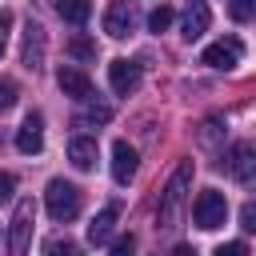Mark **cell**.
I'll return each instance as SVG.
<instances>
[{
    "instance_id": "cell-1",
    "label": "cell",
    "mask_w": 256,
    "mask_h": 256,
    "mask_svg": "<svg viewBox=\"0 0 256 256\" xmlns=\"http://www.w3.org/2000/svg\"><path fill=\"white\" fill-rule=\"evenodd\" d=\"M188 188H192V160H180L168 176V184L160 188V200H156V228H176L180 220V208L188 200Z\"/></svg>"
},
{
    "instance_id": "cell-2",
    "label": "cell",
    "mask_w": 256,
    "mask_h": 256,
    "mask_svg": "<svg viewBox=\"0 0 256 256\" xmlns=\"http://www.w3.org/2000/svg\"><path fill=\"white\" fill-rule=\"evenodd\" d=\"M44 208L56 224H68L72 216H80V188L68 184V180H52L48 192H44Z\"/></svg>"
},
{
    "instance_id": "cell-3",
    "label": "cell",
    "mask_w": 256,
    "mask_h": 256,
    "mask_svg": "<svg viewBox=\"0 0 256 256\" xmlns=\"http://www.w3.org/2000/svg\"><path fill=\"white\" fill-rule=\"evenodd\" d=\"M32 220H36V204L32 200H20L16 212H12V224H8V256H28Z\"/></svg>"
},
{
    "instance_id": "cell-4",
    "label": "cell",
    "mask_w": 256,
    "mask_h": 256,
    "mask_svg": "<svg viewBox=\"0 0 256 256\" xmlns=\"http://www.w3.org/2000/svg\"><path fill=\"white\" fill-rule=\"evenodd\" d=\"M192 220H196V228H204V232L220 228V224L228 220V200H224L216 188H204V192L196 196V204H192Z\"/></svg>"
},
{
    "instance_id": "cell-5",
    "label": "cell",
    "mask_w": 256,
    "mask_h": 256,
    "mask_svg": "<svg viewBox=\"0 0 256 256\" xmlns=\"http://www.w3.org/2000/svg\"><path fill=\"white\" fill-rule=\"evenodd\" d=\"M136 4L132 0H112L108 4V12H104V32L108 36H116V40H124V36H132L136 32Z\"/></svg>"
},
{
    "instance_id": "cell-6",
    "label": "cell",
    "mask_w": 256,
    "mask_h": 256,
    "mask_svg": "<svg viewBox=\"0 0 256 256\" xmlns=\"http://www.w3.org/2000/svg\"><path fill=\"white\" fill-rule=\"evenodd\" d=\"M44 48H48V32H44V24L28 20V24H24V40H20V64H24L28 72H36V68L44 64Z\"/></svg>"
},
{
    "instance_id": "cell-7",
    "label": "cell",
    "mask_w": 256,
    "mask_h": 256,
    "mask_svg": "<svg viewBox=\"0 0 256 256\" xmlns=\"http://www.w3.org/2000/svg\"><path fill=\"white\" fill-rule=\"evenodd\" d=\"M240 56H244V44H240L236 36H224V40L208 44L200 60H204L208 68H224V72H228V68H236V64H240Z\"/></svg>"
},
{
    "instance_id": "cell-8",
    "label": "cell",
    "mask_w": 256,
    "mask_h": 256,
    "mask_svg": "<svg viewBox=\"0 0 256 256\" xmlns=\"http://www.w3.org/2000/svg\"><path fill=\"white\" fill-rule=\"evenodd\" d=\"M16 148H20L24 156H40V152H44V116H40V112H28V116L20 120V128H16Z\"/></svg>"
},
{
    "instance_id": "cell-9",
    "label": "cell",
    "mask_w": 256,
    "mask_h": 256,
    "mask_svg": "<svg viewBox=\"0 0 256 256\" xmlns=\"http://www.w3.org/2000/svg\"><path fill=\"white\" fill-rule=\"evenodd\" d=\"M224 164H228L232 180H240V184H256V148H252V144H232Z\"/></svg>"
},
{
    "instance_id": "cell-10",
    "label": "cell",
    "mask_w": 256,
    "mask_h": 256,
    "mask_svg": "<svg viewBox=\"0 0 256 256\" xmlns=\"http://www.w3.org/2000/svg\"><path fill=\"white\" fill-rule=\"evenodd\" d=\"M108 84H112L116 96L136 92V88H140V64H136V60H112V64H108Z\"/></svg>"
},
{
    "instance_id": "cell-11",
    "label": "cell",
    "mask_w": 256,
    "mask_h": 256,
    "mask_svg": "<svg viewBox=\"0 0 256 256\" xmlns=\"http://www.w3.org/2000/svg\"><path fill=\"white\" fill-rule=\"evenodd\" d=\"M136 160H140L136 148H132L128 140H116V144H112V180H116V184H128V180L136 176Z\"/></svg>"
},
{
    "instance_id": "cell-12",
    "label": "cell",
    "mask_w": 256,
    "mask_h": 256,
    "mask_svg": "<svg viewBox=\"0 0 256 256\" xmlns=\"http://www.w3.org/2000/svg\"><path fill=\"white\" fill-rule=\"evenodd\" d=\"M116 220H120V204L112 200V204H104V208L92 216V224H88V244H108Z\"/></svg>"
},
{
    "instance_id": "cell-13",
    "label": "cell",
    "mask_w": 256,
    "mask_h": 256,
    "mask_svg": "<svg viewBox=\"0 0 256 256\" xmlns=\"http://www.w3.org/2000/svg\"><path fill=\"white\" fill-rule=\"evenodd\" d=\"M208 24H212V12H208V4H188V12L180 16V32H184V40H200L204 32H208Z\"/></svg>"
},
{
    "instance_id": "cell-14",
    "label": "cell",
    "mask_w": 256,
    "mask_h": 256,
    "mask_svg": "<svg viewBox=\"0 0 256 256\" xmlns=\"http://www.w3.org/2000/svg\"><path fill=\"white\" fill-rule=\"evenodd\" d=\"M56 84H60V92L72 96V100H92V80H88L80 68H60V72H56Z\"/></svg>"
},
{
    "instance_id": "cell-15",
    "label": "cell",
    "mask_w": 256,
    "mask_h": 256,
    "mask_svg": "<svg viewBox=\"0 0 256 256\" xmlns=\"http://www.w3.org/2000/svg\"><path fill=\"white\" fill-rule=\"evenodd\" d=\"M68 160H72V168L88 172V168L96 164V140H92V136H72V140H68Z\"/></svg>"
},
{
    "instance_id": "cell-16",
    "label": "cell",
    "mask_w": 256,
    "mask_h": 256,
    "mask_svg": "<svg viewBox=\"0 0 256 256\" xmlns=\"http://www.w3.org/2000/svg\"><path fill=\"white\" fill-rule=\"evenodd\" d=\"M60 8V20H68V24H88V16H92V0H60L56 4Z\"/></svg>"
},
{
    "instance_id": "cell-17",
    "label": "cell",
    "mask_w": 256,
    "mask_h": 256,
    "mask_svg": "<svg viewBox=\"0 0 256 256\" xmlns=\"http://www.w3.org/2000/svg\"><path fill=\"white\" fill-rule=\"evenodd\" d=\"M112 120V108L104 100H84V112L76 116V124H108Z\"/></svg>"
},
{
    "instance_id": "cell-18",
    "label": "cell",
    "mask_w": 256,
    "mask_h": 256,
    "mask_svg": "<svg viewBox=\"0 0 256 256\" xmlns=\"http://www.w3.org/2000/svg\"><path fill=\"white\" fill-rule=\"evenodd\" d=\"M44 256H80V244L68 240V236H52V240L44 244Z\"/></svg>"
},
{
    "instance_id": "cell-19",
    "label": "cell",
    "mask_w": 256,
    "mask_h": 256,
    "mask_svg": "<svg viewBox=\"0 0 256 256\" xmlns=\"http://www.w3.org/2000/svg\"><path fill=\"white\" fill-rule=\"evenodd\" d=\"M68 56H76V60H96V40L72 36V40H68Z\"/></svg>"
},
{
    "instance_id": "cell-20",
    "label": "cell",
    "mask_w": 256,
    "mask_h": 256,
    "mask_svg": "<svg viewBox=\"0 0 256 256\" xmlns=\"http://www.w3.org/2000/svg\"><path fill=\"white\" fill-rule=\"evenodd\" d=\"M228 16L232 20H256V0H228Z\"/></svg>"
},
{
    "instance_id": "cell-21",
    "label": "cell",
    "mask_w": 256,
    "mask_h": 256,
    "mask_svg": "<svg viewBox=\"0 0 256 256\" xmlns=\"http://www.w3.org/2000/svg\"><path fill=\"white\" fill-rule=\"evenodd\" d=\"M220 128H224V120H220V116H208V120L200 124V140H204V144H216V140H220Z\"/></svg>"
},
{
    "instance_id": "cell-22",
    "label": "cell",
    "mask_w": 256,
    "mask_h": 256,
    "mask_svg": "<svg viewBox=\"0 0 256 256\" xmlns=\"http://www.w3.org/2000/svg\"><path fill=\"white\" fill-rule=\"evenodd\" d=\"M168 24H172V8H164V4H160V8H152V16H148V28H152V32H164Z\"/></svg>"
},
{
    "instance_id": "cell-23",
    "label": "cell",
    "mask_w": 256,
    "mask_h": 256,
    "mask_svg": "<svg viewBox=\"0 0 256 256\" xmlns=\"http://www.w3.org/2000/svg\"><path fill=\"white\" fill-rule=\"evenodd\" d=\"M108 256H136V236H116Z\"/></svg>"
},
{
    "instance_id": "cell-24",
    "label": "cell",
    "mask_w": 256,
    "mask_h": 256,
    "mask_svg": "<svg viewBox=\"0 0 256 256\" xmlns=\"http://www.w3.org/2000/svg\"><path fill=\"white\" fill-rule=\"evenodd\" d=\"M12 104H16V84H12V80H4V76H0V112H8V108H12Z\"/></svg>"
},
{
    "instance_id": "cell-25",
    "label": "cell",
    "mask_w": 256,
    "mask_h": 256,
    "mask_svg": "<svg viewBox=\"0 0 256 256\" xmlns=\"http://www.w3.org/2000/svg\"><path fill=\"white\" fill-rule=\"evenodd\" d=\"M216 256H248V244L244 240H228V244L216 248Z\"/></svg>"
},
{
    "instance_id": "cell-26",
    "label": "cell",
    "mask_w": 256,
    "mask_h": 256,
    "mask_svg": "<svg viewBox=\"0 0 256 256\" xmlns=\"http://www.w3.org/2000/svg\"><path fill=\"white\" fill-rule=\"evenodd\" d=\"M12 188H16V176L12 172H0V204L12 200Z\"/></svg>"
},
{
    "instance_id": "cell-27",
    "label": "cell",
    "mask_w": 256,
    "mask_h": 256,
    "mask_svg": "<svg viewBox=\"0 0 256 256\" xmlns=\"http://www.w3.org/2000/svg\"><path fill=\"white\" fill-rule=\"evenodd\" d=\"M240 224H244L248 232H256V204H252V200H248V204L240 208Z\"/></svg>"
},
{
    "instance_id": "cell-28",
    "label": "cell",
    "mask_w": 256,
    "mask_h": 256,
    "mask_svg": "<svg viewBox=\"0 0 256 256\" xmlns=\"http://www.w3.org/2000/svg\"><path fill=\"white\" fill-rule=\"evenodd\" d=\"M8 28H12V12L0 8V56H4V44H8Z\"/></svg>"
},
{
    "instance_id": "cell-29",
    "label": "cell",
    "mask_w": 256,
    "mask_h": 256,
    "mask_svg": "<svg viewBox=\"0 0 256 256\" xmlns=\"http://www.w3.org/2000/svg\"><path fill=\"white\" fill-rule=\"evenodd\" d=\"M168 256H196V248H192V244H176Z\"/></svg>"
},
{
    "instance_id": "cell-30",
    "label": "cell",
    "mask_w": 256,
    "mask_h": 256,
    "mask_svg": "<svg viewBox=\"0 0 256 256\" xmlns=\"http://www.w3.org/2000/svg\"><path fill=\"white\" fill-rule=\"evenodd\" d=\"M36 4H52V0H36Z\"/></svg>"
}]
</instances>
